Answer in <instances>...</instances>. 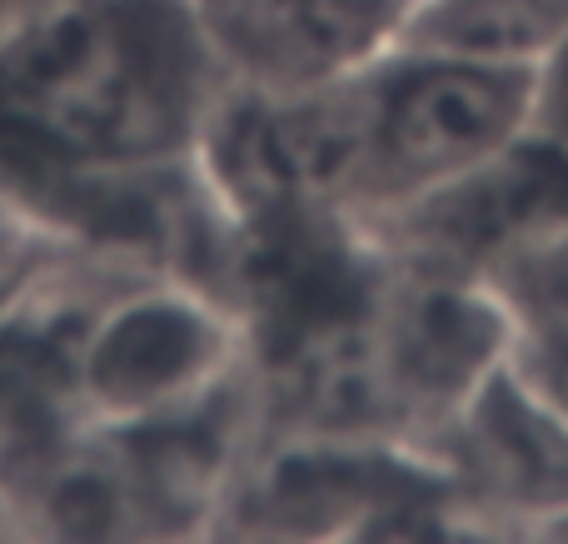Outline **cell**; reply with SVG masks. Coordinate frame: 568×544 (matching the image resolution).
I'll list each match as a JSON object with an SVG mask.
<instances>
[{
	"instance_id": "obj_1",
	"label": "cell",
	"mask_w": 568,
	"mask_h": 544,
	"mask_svg": "<svg viewBox=\"0 0 568 544\" xmlns=\"http://www.w3.org/2000/svg\"><path fill=\"white\" fill-rule=\"evenodd\" d=\"M220 95L185 0H36L0 20V175L60 185L185 170Z\"/></svg>"
},
{
	"instance_id": "obj_2",
	"label": "cell",
	"mask_w": 568,
	"mask_h": 544,
	"mask_svg": "<svg viewBox=\"0 0 568 544\" xmlns=\"http://www.w3.org/2000/svg\"><path fill=\"white\" fill-rule=\"evenodd\" d=\"M354 100V230L414 205L534 130V70L449 50L394 46Z\"/></svg>"
},
{
	"instance_id": "obj_3",
	"label": "cell",
	"mask_w": 568,
	"mask_h": 544,
	"mask_svg": "<svg viewBox=\"0 0 568 544\" xmlns=\"http://www.w3.org/2000/svg\"><path fill=\"white\" fill-rule=\"evenodd\" d=\"M554 230H568V155L529 130L359 235L409 270L484 285L514 250Z\"/></svg>"
},
{
	"instance_id": "obj_4",
	"label": "cell",
	"mask_w": 568,
	"mask_h": 544,
	"mask_svg": "<svg viewBox=\"0 0 568 544\" xmlns=\"http://www.w3.org/2000/svg\"><path fill=\"white\" fill-rule=\"evenodd\" d=\"M424 455L439 465L479 535L534 540L568 510V415L509 360L454 405Z\"/></svg>"
},
{
	"instance_id": "obj_5",
	"label": "cell",
	"mask_w": 568,
	"mask_h": 544,
	"mask_svg": "<svg viewBox=\"0 0 568 544\" xmlns=\"http://www.w3.org/2000/svg\"><path fill=\"white\" fill-rule=\"evenodd\" d=\"M230 90L300 95L389 56L419 0H185Z\"/></svg>"
},
{
	"instance_id": "obj_6",
	"label": "cell",
	"mask_w": 568,
	"mask_h": 544,
	"mask_svg": "<svg viewBox=\"0 0 568 544\" xmlns=\"http://www.w3.org/2000/svg\"><path fill=\"white\" fill-rule=\"evenodd\" d=\"M484 290L504 315V360L568 415V230L514 250Z\"/></svg>"
},
{
	"instance_id": "obj_7",
	"label": "cell",
	"mask_w": 568,
	"mask_h": 544,
	"mask_svg": "<svg viewBox=\"0 0 568 544\" xmlns=\"http://www.w3.org/2000/svg\"><path fill=\"white\" fill-rule=\"evenodd\" d=\"M568 26V0H419L399 46L499 66H539Z\"/></svg>"
},
{
	"instance_id": "obj_8",
	"label": "cell",
	"mask_w": 568,
	"mask_h": 544,
	"mask_svg": "<svg viewBox=\"0 0 568 544\" xmlns=\"http://www.w3.org/2000/svg\"><path fill=\"white\" fill-rule=\"evenodd\" d=\"M534 130L568 155V26L549 56L534 66Z\"/></svg>"
},
{
	"instance_id": "obj_9",
	"label": "cell",
	"mask_w": 568,
	"mask_h": 544,
	"mask_svg": "<svg viewBox=\"0 0 568 544\" xmlns=\"http://www.w3.org/2000/svg\"><path fill=\"white\" fill-rule=\"evenodd\" d=\"M26 6H36V0H0V20L16 16V10H26Z\"/></svg>"
}]
</instances>
